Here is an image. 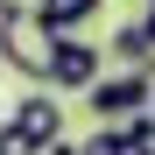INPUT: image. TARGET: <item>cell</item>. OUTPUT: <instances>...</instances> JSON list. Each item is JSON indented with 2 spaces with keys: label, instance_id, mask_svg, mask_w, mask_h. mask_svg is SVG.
I'll return each mask as SVG.
<instances>
[{
  "label": "cell",
  "instance_id": "6da1fadb",
  "mask_svg": "<svg viewBox=\"0 0 155 155\" xmlns=\"http://www.w3.org/2000/svg\"><path fill=\"white\" fill-rule=\"evenodd\" d=\"M57 49H64V28H49V14H7L0 21V64L21 71L28 85H57Z\"/></svg>",
  "mask_w": 155,
  "mask_h": 155
},
{
  "label": "cell",
  "instance_id": "7a4b0ae2",
  "mask_svg": "<svg viewBox=\"0 0 155 155\" xmlns=\"http://www.w3.org/2000/svg\"><path fill=\"white\" fill-rule=\"evenodd\" d=\"M85 106L99 113V127H134L155 113V71H113L85 92Z\"/></svg>",
  "mask_w": 155,
  "mask_h": 155
},
{
  "label": "cell",
  "instance_id": "3957f363",
  "mask_svg": "<svg viewBox=\"0 0 155 155\" xmlns=\"http://www.w3.org/2000/svg\"><path fill=\"white\" fill-rule=\"evenodd\" d=\"M7 120H14L28 141H42V148H49V141H64V99H57V85H28V99H21Z\"/></svg>",
  "mask_w": 155,
  "mask_h": 155
},
{
  "label": "cell",
  "instance_id": "277c9868",
  "mask_svg": "<svg viewBox=\"0 0 155 155\" xmlns=\"http://www.w3.org/2000/svg\"><path fill=\"white\" fill-rule=\"evenodd\" d=\"M99 64H106V57H99L92 42H78V35H64V49H57V92H92L99 78H106Z\"/></svg>",
  "mask_w": 155,
  "mask_h": 155
},
{
  "label": "cell",
  "instance_id": "5b68a950",
  "mask_svg": "<svg viewBox=\"0 0 155 155\" xmlns=\"http://www.w3.org/2000/svg\"><path fill=\"white\" fill-rule=\"evenodd\" d=\"M106 57H113L120 71H155V28H148V21H120Z\"/></svg>",
  "mask_w": 155,
  "mask_h": 155
},
{
  "label": "cell",
  "instance_id": "8992f818",
  "mask_svg": "<svg viewBox=\"0 0 155 155\" xmlns=\"http://www.w3.org/2000/svg\"><path fill=\"white\" fill-rule=\"evenodd\" d=\"M42 14H49V28L71 35V28H85V21L99 14V0H42Z\"/></svg>",
  "mask_w": 155,
  "mask_h": 155
},
{
  "label": "cell",
  "instance_id": "52a82bcc",
  "mask_svg": "<svg viewBox=\"0 0 155 155\" xmlns=\"http://www.w3.org/2000/svg\"><path fill=\"white\" fill-rule=\"evenodd\" d=\"M0 155H42V141H28L14 120H0Z\"/></svg>",
  "mask_w": 155,
  "mask_h": 155
},
{
  "label": "cell",
  "instance_id": "ba28073f",
  "mask_svg": "<svg viewBox=\"0 0 155 155\" xmlns=\"http://www.w3.org/2000/svg\"><path fill=\"white\" fill-rule=\"evenodd\" d=\"M42 7V0H0V21H7V14H35Z\"/></svg>",
  "mask_w": 155,
  "mask_h": 155
},
{
  "label": "cell",
  "instance_id": "9c48e42d",
  "mask_svg": "<svg viewBox=\"0 0 155 155\" xmlns=\"http://www.w3.org/2000/svg\"><path fill=\"white\" fill-rule=\"evenodd\" d=\"M42 155H85V148H78V141H49Z\"/></svg>",
  "mask_w": 155,
  "mask_h": 155
},
{
  "label": "cell",
  "instance_id": "30bf717a",
  "mask_svg": "<svg viewBox=\"0 0 155 155\" xmlns=\"http://www.w3.org/2000/svg\"><path fill=\"white\" fill-rule=\"evenodd\" d=\"M141 21H148V28H155V0H148V14H141Z\"/></svg>",
  "mask_w": 155,
  "mask_h": 155
}]
</instances>
